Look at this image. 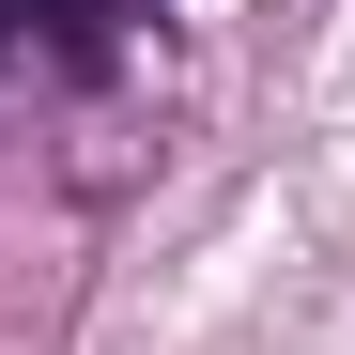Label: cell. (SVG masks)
<instances>
[{"mask_svg": "<svg viewBox=\"0 0 355 355\" xmlns=\"http://www.w3.org/2000/svg\"><path fill=\"white\" fill-rule=\"evenodd\" d=\"M16 31H46L62 62H108L124 46V0H16Z\"/></svg>", "mask_w": 355, "mask_h": 355, "instance_id": "1", "label": "cell"}, {"mask_svg": "<svg viewBox=\"0 0 355 355\" xmlns=\"http://www.w3.org/2000/svg\"><path fill=\"white\" fill-rule=\"evenodd\" d=\"M0 62H16V0H0Z\"/></svg>", "mask_w": 355, "mask_h": 355, "instance_id": "2", "label": "cell"}]
</instances>
